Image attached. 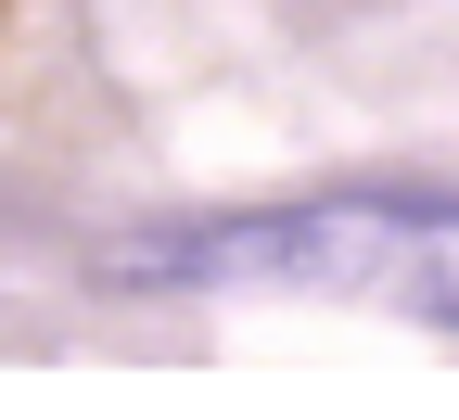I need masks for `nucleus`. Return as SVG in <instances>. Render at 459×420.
<instances>
[{"label":"nucleus","mask_w":459,"mask_h":420,"mask_svg":"<svg viewBox=\"0 0 459 420\" xmlns=\"http://www.w3.org/2000/svg\"><path fill=\"white\" fill-rule=\"evenodd\" d=\"M141 293H358L421 331H459V192H319L268 217H204V229H141L102 255Z\"/></svg>","instance_id":"1"}]
</instances>
